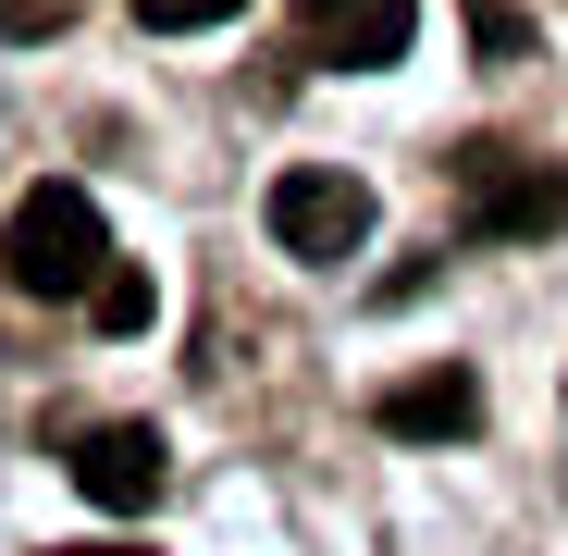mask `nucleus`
<instances>
[{
	"mask_svg": "<svg viewBox=\"0 0 568 556\" xmlns=\"http://www.w3.org/2000/svg\"><path fill=\"white\" fill-rule=\"evenodd\" d=\"M0 272H13V297H87L112 272V235H100V199L87 185H26L13 223H0Z\"/></svg>",
	"mask_w": 568,
	"mask_h": 556,
	"instance_id": "obj_1",
	"label": "nucleus"
},
{
	"mask_svg": "<svg viewBox=\"0 0 568 556\" xmlns=\"http://www.w3.org/2000/svg\"><path fill=\"white\" fill-rule=\"evenodd\" d=\"M260 223H272L284 260H358V247H371V185L334 173V161H297V173H272Z\"/></svg>",
	"mask_w": 568,
	"mask_h": 556,
	"instance_id": "obj_2",
	"label": "nucleus"
},
{
	"mask_svg": "<svg viewBox=\"0 0 568 556\" xmlns=\"http://www.w3.org/2000/svg\"><path fill=\"white\" fill-rule=\"evenodd\" d=\"M457 185H469V223H483V235H556V223H568V173H556V161L469 149Z\"/></svg>",
	"mask_w": 568,
	"mask_h": 556,
	"instance_id": "obj_3",
	"label": "nucleus"
},
{
	"mask_svg": "<svg viewBox=\"0 0 568 556\" xmlns=\"http://www.w3.org/2000/svg\"><path fill=\"white\" fill-rule=\"evenodd\" d=\"M408 38H420V0H297V50L334 62V74L408 62Z\"/></svg>",
	"mask_w": 568,
	"mask_h": 556,
	"instance_id": "obj_4",
	"label": "nucleus"
},
{
	"mask_svg": "<svg viewBox=\"0 0 568 556\" xmlns=\"http://www.w3.org/2000/svg\"><path fill=\"white\" fill-rule=\"evenodd\" d=\"M74 495L87 507H149L161 495V433L149 421H87L74 433Z\"/></svg>",
	"mask_w": 568,
	"mask_h": 556,
	"instance_id": "obj_5",
	"label": "nucleus"
},
{
	"mask_svg": "<svg viewBox=\"0 0 568 556\" xmlns=\"http://www.w3.org/2000/svg\"><path fill=\"white\" fill-rule=\"evenodd\" d=\"M371 421H384L396 445H457L469 421H483V384H469V371H420V384H384V396H371Z\"/></svg>",
	"mask_w": 568,
	"mask_h": 556,
	"instance_id": "obj_6",
	"label": "nucleus"
},
{
	"mask_svg": "<svg viewBox=\"0 0 568 556\" xmlns=\"http://www.w3.org/2000/svg\"><path fill=\"white\" fill-rule=\"evenodd\" d=\"M149 310H161V297H149V272H136V260H112L100 285H87V322H100V334H149Z\"/></svg>",
	"mask_w": 568,
	"mask_h": 556,
	"instance_id": "obj_7",
	"label": "nucleus"
},
{
	"mask_svg": "<svg viewBox=\"0 0 568 556\" xmlns=\"http://www.w3.org/2000/svg\"><path fill=\"white\" fill-rule=\"evenodd\" d=\"M247 0H136V26H161V38H199V26H235Z\"/></svg>",
	"mask_w": 568,
	"mask_h": 556,
	"instance_id": "obj_8",
	"label": "nucleus"
},
{
	"mask_svg": "<svg viewBox=\"0 0 568 556\" xmlns=\"http://www.w3.org/2000/svg\"><path fill=\"white\" fill-rule=\"evenodd\" d=\"M469 38H483V62H507V50H531V13L519 0H469Z\"/></svg>",
	"mask_w": 568,
	"mask_h": 556,
	"instance_id": "obj_9",
	"label": "nucleus"
},
{
	"mask_svg": "<svg viewBox=\"0 0 568 556\" xmlns=\"http://www.w3.org/2000/svg\"><path fill=\"white\" fill-rule=\"evenodd\" d=\"M87 0H0V38H62Z\"/></svg>",
	"mask_w": 568,
	"mask_h": 556,
	"instance_id": "obj_10",
	"label": "nucleus"
},
{
	"mask_svg": "<svg viewBox=\"0 0 568 556\" xmlns=\"http://www.w3.org/2000/svg\"><path fill=\"white\" fill-rule=\"evenodd\" d=\"M50 556H149V544H50Z\"/></svg>",
	"mask_w": 568,
	"mask_h": 556,
	"instance_id": "obj_11",
	"label": "nucleus"
}]
</instances>
